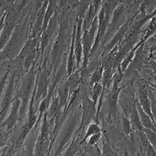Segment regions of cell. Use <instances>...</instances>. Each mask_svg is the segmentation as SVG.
Instances as JSON below:
<instances>
[{
  "instance_id": "cell-1",
  "label": "cell",
  "mask_w": 156,
  "mask_h": 156,
  "mask_svg": "<svg viewBox=\"0 0 156 156\" xmlns=\"http://www.w3.org/2000/svg\"><path fill=\"white\" fill-rule=\"evenodd\" d=\"M34 70L35 66L24 74L22 78L20 80V85H18L16 90L15 98L19 99L21 103L19 121H22L23 119L27 113L29 104L35 88L36 75Z\"/></svg>"
},
{
  "instance_id": "cell-2",
  "label": "cell",
  "mask_w": 156,
  "mask_h": 156,
  "mask_svg": "<svg viewBox=\"0 0 156 156\" xmlns=\"http://www.w3.org/2000/svg\"><path fill=\"white\" fill-rule=\"evenodd\" d=\"M23 73L22 67L11 69L7 84L0 100V123L5 119L10 107L14 100L21 75Z\"/></svg>"
},
{
  "instance_id": "cell-3",
  "label": "cell",
  "mask_w": 156,
  "mask_h": 156,
  "mask_svg": "<svg viewBox=\"0 0 156 156\" xmlns=\"http://www.w3.org/2000/svg\"><path fill=\"white\" fill-rule=\"evenodd\" d=\"M78 119V114H74L64 124L58 135L57 140L55 141L56 143L55 146L52 148L53 151H51V153H52L51 156H60V154L68 147L70 144L69 143L71 142L70 141L72 140L74 133L77 130Z\"/></svg>"
},
{
  "instance_id": "cell-4",
  "label": "cell",
  "mask_w": 156,
  "mask_h": 156,
  "mask_svg": "<svg viewBox=\"0 0 156 156\" xmlns=\"http://www.w3.org/2000/svg\"><path fill=\"white\" fill-rule=\"evenodd\" d=\"M98 30V18L95 16L92 22L90 28L84 32L81 37V44L83 47V63L82 69L85 68L88 63L89 56L92 51V48L95 39V34Z\"/></svg>"
},
{
  "instance_id": "cell-5",
  "label": "cell",
  "mask_w": 156,
  "mask_h": 156,
  "mask_svg": "<svg viewBox=\"0 0 156 156\" xmlns=\"http://www.w3.org/2000/svg\"><path fill=\"white\" fill-rule=\"evenodd\" d=\"M96 105H94L92 100L88 96L85 97L82 101V111L81 119L79 123V126L76 133L77 134L80 132H81L86 126H88L90 124L94 115L96 114Z\"/></svg>"
},
{
  "instance_id": "cell-6",
  "label": "cell",
  "mask_w": 156,
  "mask_h": 156,
  "mask_svg": "<svg viewBox=\"0 0 156 156\" xmlns=\"http://www.w3.org/2000/svg\"><path fill=\"white\" fill-rule=\"evenodd\" d=\"M49 91V73L43 70L36 76L35 87V107L39 101H42L48 95Z\"/></svg>"
},
{
  "instance_id": "cell-7",
  "label": "cell",
  "mask_w": 156,
  "mask_h": 156,
  "mask_svg": "<svg viewBox=\"0 0 156 156\" xmlns=\"http://www.w3.org/2000/svg\"><path fill=\"white\" fill-rule=\"evenodd\" d=\"M20 101L15 98L11 107L9 113L7 117L0 123V128H4L8 133H10L15 127L17 122L20 120Z\"/></svg>"
},
{
  "instance_id": "cell-8",
  "label": "cell",
  "mask_w": 156,
  "mask_h": 156,
  "mask_svg": "<svg viewBox=\"0 0 156 156\" xmlns=\"http://www.w3.org/2000/svg\"><path fill=\"white\" fill-rule=\"evenodd\" d=\"M122 73L121 70L118 73V74H115V76L114 79V84L111 90L109 95L108 99V105L109 109L111 113L114 116H115L116 110H117V105L118 102V99L119 97V94L121 93L122 88L119 87V84L121 81Z\"/></svg>"
},
{
  "instance_id": "cell-9",
  "label": "cell",
  "mask_w": 156,
  "mask_h": 156,
  "mask_svg": "<svg viewBox=\"0 0 156 156\" xmlns=\"http://www.w3.org/2000/svg\"><path fill=\"white\" fill-rule=\"evenodd\" d=\"M48 4H49V1H43L42 6L36 12L35 18V22L32 28V32L30 36L31 37H37V36L39 35H41L44 14L48 7Z\"/></svg>"
},
{
  "instance_id": "cell-10",
  "label": "cell",
  "mask_w": 156,
  "mask_h": 156,
  "mask_svg": "<svg viewBox=\"0 0 156 156\" xmlns=\"http://www.w3.org/2000/svg\"><path fill=\"white\" fill-rule=\"evenodd\" d=\"M101 4V1H92L90 3L88 11L86 13L85 19L84 20V22H83V25H84V28H85V31L88 30L90 28L92 22L95 17V14L98 9H99Z\"/></svg>"
},
{
  "instance_id": "cell-11",
  "label": "cell",
  "mask_w": 156,
  "mask_h": 156,
  "mask_svg": "<svg viewBox=\"0 0 156 156\" xmlns=\"http://www.w3.org/2000/svg\"><path fill=\"white\" fill-rule=\"evenodd\" d=\"M129 22L127 21L124 25H123L119 29H118V32L115 34L114 37L111 39L109 43H108L106 46V50L110 51L114 47L118 45V43L120 42L125 37L126 34V32L129 29Z\"/></svg>"
},
{
  "instance_id": "cell-12",
  "label": "cell",
  "mask_w": 156,
  "mask_h": 156,
  "mask_svg": "<svg viewBox=\"0 0 156 156\" xmlns=\"http://www.w3.org/2000/svg\"><path fill=\"white\" fill-rule=\"evenodd\" d=\"M76 30V27H74L71 46L69 50L67 63V73L68 76H70L74 73L75 67H76V59H75V54H74V41H75Z\"/></svg>"
},
{
  "instance_id": "cell-13",
  "label": "cell",
  "mask_w": 156,
  "mask_h": 156,
  "mask_svg": "<svg viewBox=\"0 0 156 156\" xmlns=\"http://www.w3.org/2000/svg\"><path fill=\"white\" fill-rule=\"evenodd\" d=\"M81 139L80 137L76 136V135L74 136L73 140L69 144L68 147L64 150V151L59 156H76L79 152L81 148L80 145V142Z\"/></svg>"
},
{
  "instance_id": "cell-14",
  "label": "cell",
  "mask_w": 156,
  "mask_h": 156,
  "mask_svg": "<svg viewBox=\"0 0 156 156\" xmlns=\"http://www.w3.org/2000/svg\"><path fill=\"white\" fill-rule=\"evenodd\" d=\"M103 93H104L103 88H102V86L101 84H100L99 83H97V84H95L92 85V90H91V97H90V99L92 100V101L95 105H97L98 100L100 99L99 106L98 107V109H97V113L95 115V117H97V118L98 117V116L99 115L100 108L101 107V102H102Z\"/></svg>"
},
{
  "instance_id": "cell-15",
  "label": "cell",
  "mask_w": 156,
  "mask_h": 156,
  "mask_svg": "<svg viewBox=\"0 0 156 156\" xmlns=\"http://www.w3.org/2000/svg\"><path fill=\"white\" fill-rule=\"evenodd\" d=\"M136 107L137 108L138 114L139 115L140 121L142 123V126L143 128L149 129L153 130V131L156 132V123L151 120L147 114H146L143 110L140 105H139V102L136 104Z\"/></svg>"
},
{
  "instance_id": "cell-16",
  "label": "cell",
  "mask_w": 156,
  "mask_h": 156,
  "mask_svg": "<svg viewBox=\"0 0 156 156\" xmlns=\"http://www.w3.org/2000/svg\"><path fill=\"white\" fill-rule=\"evenodd\" d=\"M121 106L123 111V114L125 116L129 118L131 112L135 106V103L133 102L132 99L129 98L128 96L123 95L119 97L118 99V102Z\"/></svg>"
},
{
  "instance_id": "cell-17",
  "label": "cell",
  "mask_w": 156,
  "mask_h": 156,
  "mask_svg": "<svg viewBox=\"0 0 156 156\" xmlns=\"http://www.w3.org/2000/svg\"><path fill=\"white\" fill-rule=\"evenodd\" d=\"M64 36L60 33L59 35L57 36V39L53 44V48L51 51V58L52 62H56L57 58L60 56L62 52L64 46Z\"/></svg>"
},
{
  "instance_id": "cell-18",
  "label": "cell",
  "mask_w": 156,
  "mask_h": 156,
  "mask_svg": "<svg viewBox=\"0 0 156 156\" xmlns=\"http://www.w3.org/2000/svg\"><path fill=\"white\" fill-rule=\"evenodd\" d=\"M69 94V84L67 81L60 85L58 90L57 97L58 98L60 109L66 105Z\"/></svg>"
},
{
  "instance_id": "cell-19",
  "label": "cell",
  "mask_w": 156,
  "mask_h": 156,
  "mask_svg": "<svg viewBox=\"0 0 156 156\" xmlns=\"http://www.w3.org/2000/svg\"><path fill=\"white\" fill-rule=\"evenodd\" d=\"M31 131L32 130L29 128L26 122L22 126L20 130V132L18 133V135L17 136V137L15 141V144L16 149H19L23 145L24 142L27 139V137L28 136Z\"/></svg>"
},
{
  "instance_id": "cell-20",
  "label": "cell",
  "mask_w": 156,
  "mask_h": 156,
  "mask_svg": "<svg viewBox=\"0 0 156 156\" xmlns=\"http://www.w3.org/2000/svg\"><path fill=\"white\" fill-rule=\"evenodd\" d=\"M56 2L53 1H49L48 7L46 10L45 14H44L41 33L47 28L50 19L52 18L53 14H55V11L56 10Z\"/></svg>"
},
{
  "instance_id": "cell-21",
  "label": "cell",
  "mask_w": 156,
  "mask_h": 156,
  "mask_svg": "<svg viewBox=\"0 0 156 156\" xmlns=\"http://www.w3.org/2000/svg\"><path fill=\"white\" fill-rule=\"evenodd\" d=\"M100 132H101V129L97 123H92L89 124L85 131V134L80 142V145L81 146V147H82V146L85 144L87 140L90 137Z\"/></svg>"
},
{
  "instance_id": "cell-22",
  "label": "cell",
  "mask_w": 156,
  "mask_h": 156,
  "mask_svg": "<svg viewBox=\"0 0 156 156\" xmlns=\"http://www.w3.org/2000/svg\"><path fill=\"white\" fill-rule=\"evenodd\" d=\"M118 50V44L115 46L106 55V56L104 57L103 63H102L104 67V70L113 67L115 58V56Z\"/></svg>"
},
{
  "instance_id": "cell-23",
  "label": "cell",
  "mask_w": 156,
  "mask_h": 156,
  "mask_svg": "<svg viewBox=\"0 0 156 156\" xmlns=\"http://www.w3.org/2000/svg\"><path fill=\"white\" fill-rule=\"evenodd\" d=\"M60 110V108L59 105L58 98L56 97L54 99H53L52 101H51L49 108L46 112L48 120H51V119L56 117L57 114L59 112Z\"/></svg>"
},
{
  "instance_id": "cell-24",
  "label": "cell",
  "mask_w": 156,
  "mask_h": 156,
  "mask_svg": "<svg viewBox=\"0 0 156 156\" xmlns=\"http://www.w3.org/2000/svg\"><path fill=\"white\" fill-rule=\"evenodd\" d=\"M129 118L130 119V121L131 122L132 128H135L136 131H142L143 127L142 126L140 119L136 107V104L131 112Z\"/></svg>"
},
{
  "instance_id": "cell-25",
  "label": "cell",
  "mask_w": 156,
  "mask_h": 156,
  "mask_svg": "<svg viewBox=\"0 0 156 156\" xmlns=\"http://www.w3.org/2000/svg\"><path fill=\"white\" fill-rule=\"evenodd\" d=\"M140 44L136 46V47L134 49L130 50L126 54V55L123 58V59L122 60V61L120 64V70L122 73L126 71V69L129 67V65L131 63V62H132L133 58L135 57V50L139 48L138 46Z\"/></svg>"
},
{
  "instance_id": "cell-26",
  "label": "cell",
  "mask_w": 156,
  "mask_h": 156,
  "mask_svg": "<svg viewBox=\"0 0 156 156\" xmlns=\"http://www.w3.org/2000/svg\"><path fill=\"white\" fill-rule=\"evenodd\" d=\"M124 12V8L123 5H117L114 9V12L112 13V21L111 23V28H114V27H116L118 24V22L120 21L121 18L123 16Z\"/></svg>"
},
{
  "instance_id": "cell-27",
  "label": "cell",
  "mask_w": 156,
  "mask_h": 156,
  "mask_svg": "<svg viewBox=\"0 0 156 156\" xmlns=\"http://www.w3.org/2000/svg\"><path fill=\"white\" fill-rule=\"evenodd\" d=\"M52 35L48 29H45L41 34L40 37V51L43 54L44 50L48 45Z\"/></svg>"
},
{
  "instance_id": "cell-28",
  "label": "cell",
  "mask_w": 156,
  "mask_h": 156,
  "mask_svg": "<svg viewBox=\"0 0 156 156\" xmlns=\"http://www.w3.org/2000/svg\"><path fill=\"white\" fill-rule=\"evenodd\" d=\"M80 82V74L78 73H73L70 77V80L68 81L69 84V92L70 94L75 92Z\"/></svg>"
},
{
  "instance_id": "cell-29",
  "label": "cell",
  "mask_w": 156,
  "mask_h": 156,
  "mask_svg": "<svg viewBox=\"0 0 156 156\" xmlns=\"http://www.w3.org/2000/svg\"><path fill=\"white\" fill-rule=\"evenodd\" d=\"M104 72V67L102 64L101 65L96 69V70L94 71L91 76L90 78V84L91 86L99 83L100 81L102 80V74Z\"/></svg>"
},
{
  "instance_id": "cell-30",
  "label": "cell",
  "mask_w": 156,
  "mask_h": 156,
  "mask_svg": "<svg viewBox=\"0 0 156 156\" xmlns=\"http://www.w3.org/2000/svg\"><path fill=\"white\" fill-rule=\"evenodd\" d=\"M101 156H119L112 148V146L108 140L103 141Z\"/></svg>"
},
{
  "instance_id": "cell-31",
  "label": "cell",
  "mask_w": 156,
  "mask_h": 156,
  "mask_svg": "<svg viewBox=\"0 0 156 156\" xmlns=\"http://www.w3.org/2000/svg\"><path fill=\"white\" fill-rule=\"evenodd\" d=\"M142 132L146 137L147 140L149 141L150 144L154 148L156 149V133L155 131H153V130L143 128L142 130Z\"/></svg>"
},
{
  "instance_id": "cell-32",
  "label": "cell",
  "mask_w": 156,
  "mask_h": 156,
  "mask_svg": "<svg viewBox=\"0 0 156 156\" xmlns=\"http://www.w3.org/2000/svg\"><path fill=\"white\" fill-rule=\"evenodd\" d=\"M11 67L8 69L5 73L0 77V100L2 98V96L4 92L6 85L7 84L8 80L10 74Z\"/></svg>"
},
{
  "instance_id": "cell-33",
  "label": "cell",
  "mask_w": 156,
  "mask_h": 156,
  "mask_svg": "<svg viewBox=\"0 0 156 156\" xmlns=\"http://www.w3.org/2000/svg\"><path fill=\"white\" fill-rule=\"evenodd\" d=\"M122 126L123 133L125 136H129L131 134L132 130V126L131 122L129 119V118H126L124 115H123L122 118Z\"/></svg>"
},
{
  "instance_id": "cell-34",
  "label": "cell",
  "mask_w": 156,
  "mask_h": 156,
  "mask_svg": "<svg viewBox=\"0 0 156 156\" xmlns=\"http://www.w3.org/2000/svg\"><path fill=\"white\" fill-rule=\"evenodd\" d=\"M101 138H102V132L92 135L86 141L87 143H85V145L88 146H97L101 141Z\"/></svg>"
},
{
  "instance_id": "cell-35",
  "label": "cell",
  "mask_w": 156,
  "mask_h": 156,
  "mask_svg": "<svg viewBox=\"0 0 156 156\" xmlns=\"http://www.w3.org/2000/svg\"><path fill=\"white\" fill-rule=\"evenodd\" d=\"M139 104H142L144 101H146V100L149 99V95H148L147 90L144 86H141L139 88Z\"/></svg>"
},
{
  "instance_id": "cell-36",
  "label": "cell",
  "mask_w": 156,
  "mask_h": 156,
  "mask_svg": "<svg viewBox=\"0 0 156 156\" xmlns=\"http://www.w3.org/2000/svg\"><path fill=\"white\" fill-rule=\"evenodd\" d=\"M8 135L9 133H8L4 128H0V147L4 145Z\"/></svg>"
},
{
  "instance_id": "cell-37",
  "label": "cell",
  "mask_w": 156,
  "mask_h": 156,
  "mask_svg": "<svg viewBox=\"0 0 156 156\" xmlns=\"http://www.w3.org/2000/svg\"><path fill=\"white\" fill-rule=\"evenodd\" d=\"M76 156H83V153H82V152L81 151V150H80L79 151V152H78V153L77 154V155Z\"/></svg>"
},
{
  "instance_id": "cell-38",
  "label": "cell",
  "mask_w": 156,
  "mask_h": 156,
  "mask_svg": "<svg viewBox=\"0 0 156 156\" xmlns=\"http://www.w3.org/2000/svg\"><path fill=\"white\" fill-rule=\"evenodd\" d=\"M20 156H23V154H22V153H21L20 154Z\"/></svg>"
}]
</instances>
